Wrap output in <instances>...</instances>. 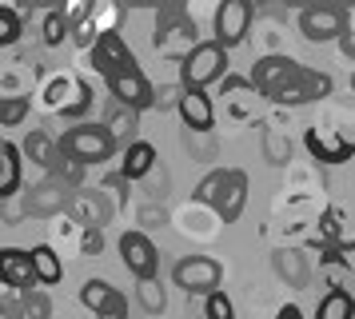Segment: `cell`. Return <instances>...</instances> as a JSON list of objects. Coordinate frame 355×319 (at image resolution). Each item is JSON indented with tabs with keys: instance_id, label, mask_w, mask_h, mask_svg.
<instances>
[{
	"instance_id": "obj_1",
	"label": "cell",
	"mask_w": 355,
	"mask_h": 319,
	"mask_svg": "<svg viewBox=\"0 0 355 319\" xmlns=\"http://www.w3.org/2000/svg\"><path fill=\"white\" fill-rule=\"evenodd\" d=\"M36 108L49 112V116H64L72 124H84V116L92 108V88H88V80H80L68 68L49 72L36 84Z\"/></svg>"
},
{
	"instance_id": "obj_2",
	"label": "cell",
	"mask_w": 355,
	"mask_h": 319,
	"mask_svg": "<svg viewBox=\"0 0 355 319\" xmlns=\"http://www.w3.org/2000/svg\"><path fill=\"white\" fill-rule=\"evenodd\" d=\"M196 204H208L216 220L236 223L248 207V172L243 168H216L196 184Z\"/></svg>"
},
{
	"instance_id": "obj_3",
	"label": "cell",
	"mask_w": 355,
	"mask_h": 319,
	"mask_svg": "<svg viewBox=\"0 0 355 319\" xmlns=\"http://www.w3.org/2000/svg\"><path fill=\"white\" fill-rule=\"evenodd\" d=\"M152 44H156L160 56H172V60H184V56L200 44L196 24H192V16L184 12V4H164V8H156V32H152Z\"/></svg>"
},
{
	"instance_id": "obj_4",
	"label": "cell",
	"mask_w": 355,
	"mask_h": 319,
	"mask_svg": "<svg viewBox=\"0 0 355 319\" xmlns=\"http://www.w3.org/2000/svg\"><path fill=\"white\" fill-rule=\"evenodd\" d=\"M56 144H60V152H64V156L72 160V164H80L84 172L116 156L112 136L104 132V124H92V120H84V124H72Z\"/></svg>"
},
{
	"instance_id": "obj_5",
	"label": "cell",
	"mask_w": 355,
	"mask_h": 319,
	"mask_svg": "<svg viewBox=\"0 0 355 319\" xmlns=\"http://www.w3.org/2000/svg\"><path fill=\"white\" fill-rule=\"evenodd\" d=\"M227 68V52L216 40H200V44L180 60V88L188 92H204L211 80H224Z\"/></svg>"
},
{
	"instance_id": "obj_6",
	"label": "cell",
	"mask_w": 355,
	"mask_h": 319,
	"mask_svg": "<svg viewBox=\"0 0 355 319\" xmlns=\"http://www.w3.org/2000/svg\"><path fill=\"white\" fill-rule=\"evenodd\" d=\"M336 92V80H331V72H320V68H307V64H300L295 68V76L279 88V92L272 96L279 108H300V104H315V100H327V96Z\"/></svg>"
},
{
	"instance_id": "obj_7",
	"label": "cell",
	"mask_w": 355,
	"mask_h": 319,
	"mask_svg": "<svg viewBox=\"0 0 355 319\" xmlns=\"http://www.w3.org/2000/svg\"><path fill=\"white\" fill-rule=\"evenodd\" d=\"M295 28H300L307 44H331L347 32V8H339V4H304Z\"/></svg>"
},
{
	"instance_id": "obj_8",
	"label": "cell",
	"mask_w": 355,
	"mask_h": 319,
	"mask_svg": "<svg viewBox=\"0 0 355 319\" xmlns=\"http://www.w3.org/2000/svg\"><path fill=\"white\" fill-rule=\"evenodd\" d=\"M252 20H256V8L248 4V0H224L216 12H211V40L224 48H240L248 40V32H252Z\"/></svg>"
},
{
	"instance_id": "obj_9",
	"label": "cell",
	"mask_w": 355,
	"mask_h": 319,
	"mask_svg": "<svg viewBox=\"0 0 355 319\" xmlns=\"http://www.w3.org/2000/svg\"><path fill=\"white\" fill-rule=\"evenodd\" d=\"M220 279H224V268L211 255H184L172 264V284L184 287L188 295H211L220 291Z\"/></svg>"
},
{
	"instance_id": "obj_10",
	"label": "cell",
	"mask_w": 355,
	"mask_h": 319,
	"mask_svg": "<svg viewBox=\"0 0 355 319\" xmlns=\"http://www.w3.org/2000/svg\"><path fill=\"white\" fill-rule=\"evenodd\" d=\"M108 92H112V104H120V108L148 112L152 100H156V84H152V80L140 72V64H136V68H124V72L108 76Z\"/></svg>"
},
{
	"instance_id": "obj_11",
	"label": "cell",
	"mask_w": 355,
	"mask_h": 319,
	"mask_svg": "<svg viewBox=\"0 0 355 319\" xmlns=\"http://www.w3.org/2000/svg\"><path fill=\"white\" fill-rule=\"evenodd\" d=\"M116 248H120V259H124V268L132 271V279H156V271H160V252H156V243H152L144 232H124Z\"/></svg>"
},
{
	"instance_id": "obj_12",
	"label": "cell",
	"mask_w": 355,
	"mask_h": 319,
	"mask_svg": "<svg viewBox=\"0 0 355 319\" xmlns=\"http://www.w3.org/2000/svg\"><path fill=\"white\" fill-rule=\"evenodd\" d=\"M295 68H300V60H291V56H284V52H268V56H259V60L252 64L248 84L256 88V96H268V100H272V96L295 76Z\"/></svg>"
},
{
	"instance_id": "obj_13",
	"label": "cell",
	"mask_w": 355,
	"mask_h": 319,
	"mask_svg": "<svg viewBox=\"0 0 355 319\" xmlns=\"http://www.w3.org/2000/svg\"><path fill=\"white\" fill-rule=\"evenodd\" d=\"M88 68L108 80L116 72H124V68H136V56H132V48L124 44L120 32H108V36H100L96 44L88 48Z\"/></svg>"
},
{
	"instance_id": "obj_14",
	"label": "cell",
	"mask_w": 355,
	"mask_h": 319,
	"mask_svg": "<svg viewBox=\"0 0 355 319\" xmlns=\"http://www.w3.org/2000/svg\"><path fill=\"white\" fill-rule=\"evenodd\" d=\"M304 144L320 164H347V160H355V140H347L343 132H331V128H307Z\"/></svg>"
},
{
	"instance_id": "obj_15",
	"label": "cell",
	"mask_w": 355,
	"mask_h": 319,
	"mask_svg": "<svg viewBox=\"0 0 355 319\" xmlns=\"http://www.w3.org/2000/svg\"><path fill=\"white\" fill-rule=\"evenodd\" d=\"M68 216L80 227H100L104 232V223L112 216V204H108V196L100 188H76L68 196Z\"/></svg>"
},
{
	"instance_id": "obj_16",
	"label": "cell",
	"mask_w": 355,
	"mask_h": 319,
	"mask_svg": "<svg viewBox=\"0 0 355 319\" xmlns=\"http://www.w3.org/2000/svg\"><path fill=\"white\" fill-rule=\"evenodd\" d=\"M0 287L4 291H33L36 287L28 248H0Z\"/></svg>"
},
{
	"instance_id": "obj_17",
	"label": "cell",
	"mask_w": 355,
	"mask_h": 319,
	"mask_svg": "<svg viewBox=\"0 0 355 319\" xmlns=\"http://www.w3.org/2000/svg\"><path fill=\"white\" fill-rule=\"evenodd\" d=\"M160 168V152H156V144L152 140H132L124 152H120V175L128 180V184H140L148 175Z\"/></svg>"
},
{
	"instance_id": "obj_18",
	"label": "cell",
	"mask_w": 355,
	"mask_h": 319,
	"mask_svg": "<svg viewBox=\"0 0 355 319\" xmlns=\"http://www.w3.org/2000/svg\"><path fill=\"white\" fill-rule=\"evenodd\" d=\"M0 319H52L49 291H12L8 300H0Z\"/></svg>"
},
{
	"instance_id": "obj_19",
	"label": "cell",
	"mask_w": 355,
	"mask_h": 319,
	"mask_svg": "<svg viewBox=\"0 0 355 319\" xmlns=\"http://www.w3.org/2000/svg\"><path fill=\"white\" fill-rule=\"evenodd\" d=\"M68 196H72L68 188L52 184V180H40V184H33V191L24 196V216H64Z\"/></svg>"
},
{
	"instance_id": "obj_20",
	"label": "cell",
	"mask_w": 355,
	"mask_h": 319,
	"mask_svg": "<svg viewBox=\"0 0 355 319\" xmlns=\"http://www.w3.org/2000/svg\"><path fill=\"white\" fill-rule=\"evenodd\" d=\"M20 156L28 160V164H33L40 175H49L52 168L60 164V144L52 140L44 128H33V132L24 136V144H20Z\"/></svg>"
},
{
	"instance_id": "obj_21",
	"label": "cell",
	"mask_w": 355,
	"mask_h": 319,
	"mask_svg": "<svg viewBox=\"0 0 355 319\" xmlns=\"http://www.w3.org/2000/svg\"><path fill=\"white\" fill-rule=\"evenodd\" d=\"M176 112H180V120H184L188 132H211V124H216V108H211L208 92H188V88H184Z\"/></svg>"
},
{
	"instance_id": "obj_22",
	"label": "cell",
	"mask_w": 355,
	"mask_h": 319,
	"mask_svg": "<svg viewBox=\"0 0 355 319\" xmlns=\"http://www.w3.org/2000/svg\"><path fill=\"white\" fill-rule=\"evenodd\" d=\"M33 271H36V287H56L64 279V255L56 252L52 243H33Z\"/></svg>"
},
{
	"instance_id": "obj_23",
	"label": "cell",
	"mask_w": 355,
	"mask_h": 319,
	"mask_svg": "<svg viewBox=\"0 0 355 319\" xmlns=\"http://www.w3.org/2000/svg\"><path fill=\"white\" fill-rule=\"evenodd\" d=\"M100 124H104V132L112 136V144L120 148V152H124L132 140H140V136H136V128H140V112H132V108L112 104V108H108V116H104Z\"/></svg>"
},
{
	"instance_id": "obj_24",
	"label": "cell",
	"mask_w": 355,
	"mask_h": 319,
	"mask_svg": "<svg viewBox=\"0 0 355 319\" xmlns=\"http://www.w3.org/2000/svg\"><path fill=\"white\" fill-rule=\"evenodd\" d=\"M320 239L331 243L336 252H352L355 248V232H347V216H343L339 207H327L320 216Z\"/></svg>"
},
{
	"instance_id": "obj_25",
	"label": "cell",
	"mask_w": 355,
	"mask_h": 319,
	"mask_svg": "<svg viewBox=\"0 0 355 319\" xmlns=\"http://www.w3.org/2000/svg\"><path fill=\"white\" fill-rule=\"evenodd\" d=\"M20 164H24L20 144L4 140V148H0V200H12L20 191Z\"/></svg>"
},
{
	"instance_id": "obj_26",
	"label": "cell",
	"mask_w": 355,
	"mask_h": 319,
	"mask_svg": "<svg viewBox=\"0 0 355 319\" xmlns=\"http://www.w3.org/2000/svg\"><path fill=\"white\" fill-rule=\"evenodd\" d=\"M80 303L92 311V316H100V311H108V307H116V303H124V295H120L108 279H88V284L80 287Z\"/></svg>"
},
{
	"instance_id": "obj_27",
	"label": "cell",
	"mask_w": 355,
	"mask_h": 319,
	"mask_svg": "<svg viewBox=\"0 0 355 319\" xmlns=\"http://www.w3.org/2000/svg\"><path fill=\"white\" fill-rule=\"evenodd\" d=\"M88 24L96 28V36L120 32V24H124V4H116V0H92L88 4Z\"/></svg>"
},
{
	"instance_id": "obj_28",
	"label": "cell",
	"mask_w": 355,
	"mask_h": 319,
	"mask_svg": "<svg viewBox=\"0 0 355 319\" xmlns=\"http://www.w3.org/2000/svg\"><path fill=\"white\" fill-rule=\"evenodd\" d=\"M315 319H355V300L347 287H331L315 307Z\"/></svg>"
},
{
	"instance_id": "obj_29",
	"label": "cell",
	"mask_w": 355,
	"mask_h": 319,
	"mask_svg": "<svg viewBox=\"0 0 355 319\" xmlns=\"http://www.w3.org/2000/svg\"><path fill=\"white\" fill-rule=\"evenodd\" d=\"M136 303L148 316H164L168 311V291H164L160 279H136Z\"/></svg>"
},
{
	"instance_id": "obj_30",
	"label": "cell",
	"mask_w": 355,
	"mask_h": 319,
	"mask_svg": "<svg viewBox=\"0 0 355 319\" xmlns=\"http://www.w3.org/2000/svg\"><path fill=\"white\" fill-rule=\"evenodd\" d=\"M275 271H279L291 287H304L307 284V264H304V255H300V252L279 248V252H275Z\"/></svg>"
},
{
	"instance_id": "obj_31",
	"label": "cell",
	"mask_w": 355,
	"mask_h": 319,
	"mask_svg": "<svg viewBox=\"0 0 355 319\" xmlns=\"http://www.w3.org/2000/svg\"><path fill=\"white\" fill-rule=\"evenodd\" d=\"M64 40H68V24L60 20L56 4H52L49 12H44V20H40V44L44 48H60Z\"/></svg>"
},
{
	"instance_id": "obj_32",
	"label": "cell",
	"mask_w": 355,
	"mask_h": 319,
	"mask_svg": "<svg viewBox=\"0 0 355 319\" xmlns=\"http://www.w3.org/2000/svg\"><path fill=\"white\" fill-rule=\"evenodd\" d=\"M24 32V20L12 12V4H0V48H12Z\"/></svg>"
},
{
	"instance_id": "obj_33",
	"label": "cell",
	"mask_w": 355,
	"mask_h": 319,
	"mask_svg": "<svg viewBox=\"0 0 355 319\" xmlns=\"http://www.w3.org/2000/svg\"><path fill=\"white\" fill-rule=\"evenodd\" d=\"M204 319H236V303L227 300V291L204 295Z\"/></svg>"
},
{
	"instance_id": "obj_34",
	"label": "cell",
	"mask_w": 355,
	"mask_h": 319,
	"mask_svg": "<svg viewBox=\"0 0 355 319\" xmlns=\"http://www.w3.org/2000/svg\"><path fill=\"white\" fill-rule=\"evenodd\" d=\"M56 12H60V20L68 24V32H72L76 24L88 20V0H64V4H56Z\"/></svg>"
},
{
	"instance_id": "obj_35",
	"label": "cell",
	"mask_w": 355,
	"mask_h": 319,
	"mask_svg": "<svg viewBox=\"0 0 355 319\" xmlns=\"http://www.w3.org/2000/svg\"><path fill=\"white\" fill-rule=\"evenodd\" d=\"M124 188H128V180H124L120 172H116V175H108V180L100 184V191L108 196V204H112V212H116V207H128V196H124Z\"/></svg>"
},
{
	"instance_id": "obj_36",
	"label": "cell",
	"mask_w": 355,
	"mask_h": 319,
	"mask_svg": "<svg viewBox=\"0 0 355 319\" xmlns=\"http://www.w3.org/2000/svg\"><path fill=\"white\" fill-rule=\"evenodd\" d=\"M28 108H33V100L24 96V100H4V128H17L24 124V116H28Z\"/></svg>"
},
{
	"instance_id": "obj_37",
	"label": "cell",
	"mask_w": 355,
	"mask_h": 319,
	"mask_svg": "<svg viewBox=\"0 0 355 319\" xmlns=\"http://www.w3.org/2000/svg\"><path fill=\"white\" fill-rule=\"evenodd\" d=\"M180 96H184V88L180 84H156V100H152V108H176Z\"/></svg>"
},
{
	"instance_id": "obj_38",
	"label": "cell",
	"mask_w": 355,
	"mask_h": 319,
	"mask_svg": "<svg viewBox=\"0 0 355 319\" xmlns=\"http://www.w3.org/2000/svg\"><path fill=\"white\" fill-rule=\"evenodd\" d=\"M100 252H104V232H100V227H84L80 255H100Z\"/></svg>"
},
{
	"instance_id": "obj_39",
	"label": "cell",
	"mask_w": 355,
	"mask_h": 319,
	"mask_svg": "<svg viewBox=\"0 0 355 319\" xmlns=\"http://www.w3.org/2000/svg\"><path fill=\"white\" fill-rule=\"evenodd\" d=\"M96 319H128V300L116 303V307H108V311H100Z\"/></svg>"
},
{
	"instance_id": "obj_40",
	"label": "cell",
	"mask_w": 355,
	"mask_h": 319,
	"mask_svg": "<svg viewBox=\"0 0 355 319\" xmlns=\"http://www.w3.org/2000/svg\"><path fill=\"white\" fill-rule=\"evenodd\" d=\"M275 319H304V311H300L295 303H284V307L275 311Z\"/></svg>"
},
{
	"instance_id": "obj_41",
	"label": "cell",
	"mask_w": 355,
	"mask_h": 319,
	"mask_svg": "<svg viewBox=\"0 0 355 319\" xmlns=\"http://www.w3.org/2000/svg\"><path fill=\"white\" fill-rule=\"evenodd\" d=\"M352 88H355V72H352Z\"/></svg>"
},
{
	"instance_id": "obj_42",
	"label": "cell",
	"mask_w": 355,
	"mask_h": 319,
	"mask_svg": "<svg viewBox=\"0 0 355 319\" xmlns=\"http://www.w3.org/2000/svg\"><path fill=\"white\" fill-rule=\"evenodd\" d=\"M0 148H4V136H0Z\"/></svg>"
}]
</instances>
